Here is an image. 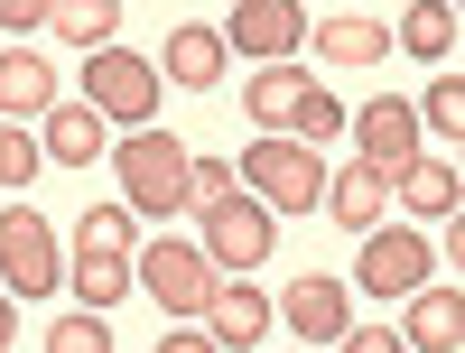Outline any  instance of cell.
Returning a JSON list of instances; mask_svg holds the SVG:
<instances>
[{"mask_svg":"<svg viewBox=\"0 0 465 353\" xmlns=\"http://www.w3.org/2000/svg\"><path fill=\"white\" fill-rule=\"evenodd\" d=\"M159 65L149 56H131V47H103V56H84V112L103 131H159Z\"/></svg>","mask_w":465,"mask_h":353,"instance_id":"6da1fadb","label":"cell"},{"mask_svg":"<svg viewBox=\"0 0 465 353\" xmlns=\"http://www.w3.org/2000/svg\"><path fill=\"white\" fill-rule=\"evenodd\" d=\"M0 279H10V298H56L65 289L56 223L37 214V205H0Z\"/></svg>","mask_w":465,"mask_h":353,"instance_id":"7a4b0ae2","label":"cell"},{"mask_svg":"<svg viewBox=\"0 0 465 353\" xmlns=\"http://www.w3.org/2000/svg\"><path fill=\"white\" fill-rule=\"evenodd\" d=\"M232 186L261 195V205H326V159L298 140H252L242 168H232Z\"/></svg>","mask_w":465,"mask_h":353,"instance_id":"3957f363","label":"cell"},{"mask_svg":"<svg viewBox=\"0 0 465 353\" xmlns=\"http://www.w3.org/2000/svg\"><path fill=\"white\" fill-rule=\"evenodd\" d=\"M112 168H122L131 205H149V214H177L186 205V149H177V131H131L122 149H112Z\"/></svg>","mask_w":465,"mask_h":353,"instance_id":"277c9868","label":"cell"},{"mask_svg":"<svg viewBox=\"0 0 465 353\" xmlns=\"http://www.w3.org/2000/svg\"><path fill=\"white\" fill-rule=\"evenodd\" d=\"M205 260L214 270H261L270 251H280V223H270V205H252V195L242 186H232V195H205Z\"/></svg>","mask_w":465,"mask_h":353,"instance_id":"5b68a950","label":"cell"},{"mask_svg":"<svg viewBox=\"0 0 465 353\" xmlns=\"http://www.w3.org/2000/svg\"><path fill=\"white\" fill-rule=\"evenodd\" d=\"M429 279H438L429 242H419V232H401V223H381V232H363V260H354V279H344V289H372V298H410V289H429Z\"/></svg>","mask_w":465,"mask_h":353,"instance_id":"8992f818","label":"cell"},{"mask_svg":"<svg viewBox=\"0 0 465 353\" xmlns=\"http://www.w3.org/2000/svg\"><path fill=\"white\" fill-rule=\"evenodd\" d=\"M131 279H149V298H159L168 307V317H205V307H214V260L196 251V242H149V260L131 270Z\"/></svg>","mask_w":465,"mask_h":353,"instance_id":"52a82bcc","label":"cell"},{"mask_svg":"<svg viewBox=\"0 0 465 353\" xmlns=\"http://www.w3.org/2000/svg\"><path fill=\"white\" fill-rule=\"evenodd\" d=\"M354 140H363V168H372V177H401V168L419 159V112H410V103H363Z\"/></svg>","mask_w":465,"mask_h":353,"instance_id":"ba28073f","label":"cell"},{"mask_svg":"<svg viewBox=\"0 0 465 353\" xmlns=\"http://www.w3.org/2000/svg\"><path fill=\"white\" fill-rule=\"evenodd\" d=\"M280 317H289L298 344H335L344 326H354V289H344V279H298L280 298Z\"/></svg>","mask_w":465,"mask_h":353,"instance_id":"9c48e42d","label":"cell"},{"mask_svg":"<svg viewBox=\"0 0 465 353\" xmlns=\"http://www.w3.org/2000/svg\"><path fill=\"white\" fill-rule=\"evenodd\" d=\"M410 353H465V298H456V279L438 289H410V335H401Z\"/></svg>","mask_w":465,"mask_h":353,"instance_id":"30bf717a","label":"cell"},{"mask_svg":"<svg viewBox=\"0 0 465 353\" xmlns=\"http://www.w3.org/2000/svg\"><path fill=\"white\" fill-rule=\"evenodd\" d=\"M391 205L429 214V223H456V205H465V186H456V159H410V168L391 177Z\"/></svg>","mask_w":465,"mask_h":353,"instance_id":"8fae6325","label":"cell"},{"mask_svg":"<svg viewBox=\"0 0 465 353\" xmlns=\"http://www.w3.org/2000/svg\"><path fill=\"white\" fill-rule=\"evenodd\" d=\"M307 93H317V84H307L298 65H261L252 84H242V112H252L270 140H289V122H298V103H307Z\"/></svg>","mask_w":465,"mask_h":353,"instance_id":"7c38bea8","label":"cell"},{"mask_svg":"<svg viewBox=\"0 0 465 353\" xmlns=\"http://www.w3.org/2000/svg\"><path fill=\"white\" fill-rule=\"evenodd\" d=\"M326 214H335L344 232H381V214H391V177H372V168L354 159L344 177H326Z\"/></svg>","mask_w":465,"mask_h":353,"instance_id":"4fadbf2b","label":"cell"},{"mask_svg":"<svg viewBox=\"0 0 465 353\" xmlns=\"http://www.w3.org/2000/svg\"><path fill=\"white\" fill-rule=\"evenodd\" d=\"M317 56L326 65H372V56H391V28L372 10H326L317 19Z\"/></svg>","mask_w":465,"mask_h":353,"instance_id":"5bb4252c","label":"cell"},{"mask_svg":"<svg viewBox=\"0 0 465 353\" xmlns=\"http://www.w3.org/2000/svg\"><path fill=\"white\" fill-rule=\"evenodd\" d=\"M205 326H214V344H223V353H252V344L270 335V298H261V289H242V279H223V289H214V307H205Z\"/></svg>","mask_w":465,"mask_h":353,"instance_id":"9a60e30c","label":"cell"},{"mask_svg":"<svg viewBox=\"0 0 465 353\" xmlns=\"http://www.w3.org/2000/svg\"><path fill=\"white\" fill-rule=\"evenodd\" d=\"M223 37H232V56H289L298 47V10L289 0H242Z\"/></svg>","mask_w":465,"mask_h":353,"instance_id":"2e32d148","label":"cell"},{"mask_svg":"<svg viewBox=\"0 0 465 353\" xmlns=\"http://www.w3.org/2000/svg\"><path fill=\"white\" fill-rule=\"evenodd\" d=\"M159 84L214 93V84H223V37H214V28H177V37H168V65H159Z\"/></svg>","mask_w":465,"mask_h":353,"instance_id":"e0dca14e","label":"cell"},{"mask_svg":"<svg viewBox=\"0 0 465 353\" xmlns=\"http://www.w3.org/2000/svg\"><path fill=\"white\" fill-rule=\"evenodd\" d=\"M103 149H112V140H103V122H94L84 103H56V112H47V149H37V159H56V168H94Z\"/></svg>","mask_w":465,"mask_h":353,"instance_id":"ac0fdd59","label":"cell"},{"mask_svg":"<svg viewBox=\"0 0 465 353\" xmlns=\"http://www.w3.org/2000/svg\"><path fill=\"white\" fill-rule=\"evenodd\" d=\"M10 112H37V122L56 112V65L47 56H0V122Z\"/></svg>","mask_w":465,"mask_h":353,"instance_id":"d6986e66","label":"cell"},{"mask_svg":"<svg viewBox=\"0 0 465 353\" xmlns=\"http://www.w3.org/2000/svg\"><path fill=\"white\" fill-rule=\"evenodd\" d=\"M47 28L65 37V47L103 56V47H112V28H122V0H65V10H47Z\"/></svg>","mask_w":465,"mask_h":353,"instance_id":"ffe728a7","label":"cell"},{"mask_svg":"<svg viewBox=\"0 0 465 353\" xmlns=\"http://www.w3.org/2000/svg\"><path fill=\"white\" fill-rule=\"evenodd\" d=\"M131 205H94L84 223H74V260H131Z\"/></svg>","mask_w":465,"mask_h":353,"instance_id":"44dd1931","label":"cell"},{"mask_svg":"<svg viewBox=\"0 0 465 353\" xmlns=\"http://www.w3.org/2000/svg\"><path fill=\"white\" fill-rule=\"evenodd\" d=\"M140 279H131V260H74V298H84L94 307V317H103V307H122Z\"/></svg>","mask_w":465,"mask_h":353,"instance_id":"7402d4cb","label":"cell"},{"mask_svg":"<svg viewBox=\"0 0 465 353\" xmlns=\"http://www.w3.org/2000/svg\"><path fill=\"white\" fill-rule=\"evenodd\" d=\"M401 47H410V56H447V47H456V10H410V19H401Z\"/></svg>","mask_w":465,"mask_h":353,"instance_id":"603a6c76","label":"cell"},{"mask_svg":"<svg viewBox=\"0 0 465 353\" xmlns=\"http://www.w3.org/2000/svg\"><path fill=\"white\" fill-rule=\"evenodd\" d=\"M419 122H429V131H447V149L465 140V84H456V74H438V84H429V103H419Z\"/></svg>","mask_w":465,"mask_h":353,"instance_id":"cb8c5ba5","label":"cell"},{"mask_svg":"<svg viewBox=\"0 0 465 353\" xmlns=\"http://www.w3.org/2000/svg\"><path fill=\"white\" fill-rule=\"evenodd\" d=\"M47 353H112V326L94 317V307H84V317H56L47 326Z\"/></svg>","mask_w":465,"mask_h":353,"instance_id":"d4e9b609","label":"cell"},{"mask_svg":"<svg viewBox=\"0 0 465 353\" xmlns=\"http://www.w3.org/2000/svg\"><path fill=\"white\" fill-rule=\"evenodd\" d=\"M289 131H298V149H317L326 131H344V112H335V93L317 84V93H307V103H298V122H289Z\"/></svg>","mask_w":465,"mask_h":353,"instance_id":"484cf974","label":"cell"},{"mask_svg":"<svg viewBox=\"0 0 465 353\" xmlns=\"http://www.w3.org/2000/svg\"><path fill=\"white\" fill-rule=\"evenodd\" d=\"M28 177H37V140L0 131V186H28Z\"/></svg>","mask_w":465,"mask_h":353,"instance_id":"4316f807","label":"cell"},{"mask_svg":"<svg viewBox=\"0 0 465 353\" xmlns=\"http://www.w3.org/2000/svg\"><path fill=\"white\" fill-rule=\"evenodd\" d=\"M335 353H410V344H401V335H381V326H344Z\"/></svg>","mask_w":465,"mask_h":353,"instance_id":"83f0119b","label":"cell"},{"mask_svg":"<svg viewBox=\"0 0 465 353\" xmlns=\"http://www.w3.org/2000/svg\"><path fill=\"white\" fill-rule=\"evenodd\" d=\"M0 28L28 37V28H47V0H0Z\"/></svg>","mask_w":465,"mask_h":353,"instance_id":"f1b7e54d","label":"cell"},{"mask_svg":"<svg viewBox=\"0 0 465 353\" xmlns=\"http://www.w3.org/2000/svg\"><path fill=\"white\" fill-rule=\"evenodd\" d=\"M149 353H223V344H214V335H196V326H177V335H159Z\"/></svg>","mask_w":465,"mask_h":353,"instance_id":"f546056e","label":"cell"},{"mask_svg":"<svg viewBox=\"0 0 465 353\" xmlns=\"http://www.w3.org/2000/svg\"><path fill=\"white\" fill-rule=\"evenodd\" d=\"M10 335H19V298H0V353H10Z\"/></svg>","mask_w":465,"mask_h":353,"instance_id":"4dcf8cb0","label":"cell"}]
</instances>
